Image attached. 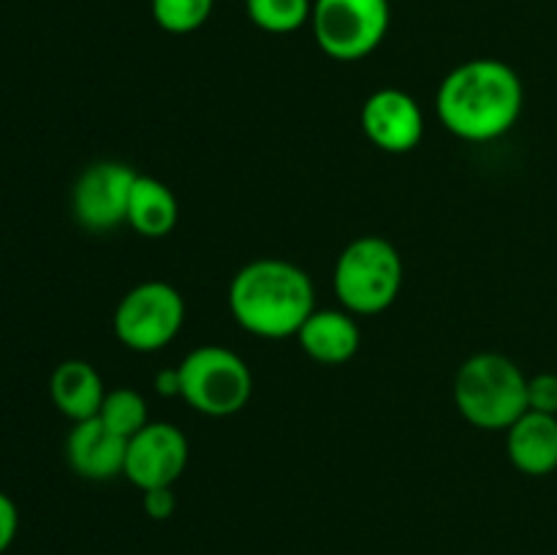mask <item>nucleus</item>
Masks as SVG:
<instances>
[{
	"mask_svg": "<svg viewBox=\"0 0 557 555\" xmlns=\"http://www.w3.org/2000/svg\"><path fill=\"white\" fill-rule=\"evenodd\" d=\"M156 392L161 397H180V368H166L156 375Z\"/></svg>",
	"mask_w": 557,
	"mask_h": 555,
	"instance_id": "nucleus-22",
	"label": "nucleus"
},
{
	"mask_svg": "<svg viewBox=\"0 0 557 555\" xmlns=\"http://www.w3.org/2000/svg\"><path fill=\"white\" fill-rule=\"evenodd\" d=\"M125 452H128V439L114 433L98 417L74 422V430L65 439L69 466L90 482H107L123 473Z\"/></svg>",
	"mask_w": 557,
	"mask_h": 555,
	"instance_id": "nucleus-11",
	"label": "nucleus"
},
{
	"mask_svg": "<svg viewBox=\"0 0 557 555\" xmlns=\"http://www.w3.org/2000/svg\"><path fill=\"white\" fill-rule=\"evenodd\" d=\"M528 408L557 417V373H539L528 379Z\"/></svg>",
	"mask_w": 557,
	"mask_h": 555,
	"instance_id": "nucleus-19",
	"label": "nucleus"
},
{
	"mask_svg": "<svg viewBox=\"0 0 557 555\" xmlns=\"http://www.w3.org/2000/svg\"><path fill=\"white\" fill-rule=\"evenodd\" d=\"M389 0H313L310 30L332 60H362L389 33Z\"/></svg>",
	"mask_w": 557,
	"mask_h": 555,
	"instance_id": "nucleus-6",
	"label": "nucleus"
},
{
	"mask_svg": "<svg viewBox=\"0 0 557 555\" xmlns=\"http://www.w3.org/2000/svg\"><path fill=\"white\" fill-rule=\"evenodd\" d=\"M180 397L205 417H234L253 395V375L237 351L199 346L177 365Z\"/></svg>",
	"mask_w": 557,
	"mask_h": 555,
	"instance_id": "nucleus-5",
	"label": "nucleus"
},
{
	"mask_svg": "<svg viewBox=\"0 0 557 555\" xmlns=\"http://www.w3.org/2000/svg\"><path fill=\"white\" fill-rule=\"evenodd\" d=\"M16 531H20V511H16V504L11 501V495H5L0 490V555L14 544Z\"/></svg>",
	"mask_w": 557,
	"mask_h": 555,
	"instance_id": "nucleus-21",
	"label": "nucleus"
},
{
	"mask_svg": "<svg viewBox=\"0 0 557 555\" xmlns=\"http://www.w3.org/2000/svg\"><path fill=\"white\" fill-rule=\"evenodd\" d=\"M228 308L243 330L259 337L297 335L315 310L313 281L286 259L248 261L228 286Z\"/></svg>",
	"mask_w": 557,
	"mask_h": 555,
	"instance_id": "nucleus-2",
	"label": "nucleus"
},
{
	"mask_svg": "<svg viewBox=\"0 0 557 555\" xmlns=\"http://www.w3.org/2000/svg\"><path fill=\"white\" fill-rule=\"evenodd\" d=\"M141 506H145V515L150 520H169L174 515V490L172 488H156V490H145L141 493Z\"/></svg>",
	"mask_w": 557,
	"mask_h": 555,
	"instance_id": "nucleus-20",
	"label": "nucleus"
},
{
	"mask_svg": "<svg viewBox=\"0 0 557 555\" xmlns=\"http://www.w3.org/2000/svg\"><path fill=\"white\" fill-rule=\"evenodd\" d=\"M212 9H215V0H150L156 25L174 36L199 30L210 20Z\"/></svg>",
	"mask_w": 557,
	"mask_h": 555,
	"instance_id": "nucleus-18",
	"label": "nucleus"
},
{
	"mask_svg": "<svg viewBox=\"0 0 557 555\" xmlns=\"http://www.w3.org/2000/svg\"><path fill=\"white\" fill-rule=\"evenodd\" d=\"M297 341L302 351L319 365H346L359 351L362 332L346 308L313 310L299 326Z\"/></svg>",
	"mask_w": 557,
	"mask_h": 555,
	"instance_id": "nucleus-12",
	"label": "nucleus"
},
{
	"mask_svg": "<svg viewBox=\"0 0 557 555\" xmlns=\"http://www.w3.org/2000/svg\"><path fill=\"white\" fill-rule=\"evenodd\" d=\"M335 294L348 313L373 316L389 308L403 286V259L389 239L364 234L335 261Z\"/></svg>",
	"mask_w": 557,
	"mask_h": 555,
	"instance_id": "nucleus-4",
	"label": "nucleus"
},
{
	"mask_svg": "<svg viewBox=\"0 0 557 555\" xmlns=\"http://www.w3.org/2000/svg\"><path fill=\"white\" fill-rule=\"evenodd\" d=\"M98 419L117 435H123V439H134L141 428L150 424L147 400L136 390H128V386H117V390L107 392Z\"/></svg>",
	"mask_w": 557,
	"mask_h": 555,
	"instance_id": "nucleus-17",
	"label": "nucleus"
},
{
	"mask_svg": "<svg viewBox=\"0 0 557 555\" xmlns=\"http://www.w3.org/2000/svg\"><path fill=\"white\" fill-rule=\"evenodd\" d=\"M506 452L517 471L547 477L557 468V417L528 408L506 430Z\"/></svg>",
	"mask_w": 557,
	"mask_h": 555,
	"instance_id": "nucleus-13",
	"label": "nucleus"
},
{
	"mask_svg": "<svg viewBox=\"0 0 557 555\" xmlns=\"http://www.w3.org/2000/svg\"><path fill=\"white\" fill-rule=\"evenodd\" d=\"M455 403L476 428L509 430L528 411V375L506 354H473L455 375Z\"/></svg>",
	"mask_w": 557,
	"mask_h": 555,
	"instance_id": "nucleus-3",
	"label": "nucleus"
},
{
	"mask_svg": "<svg viewBox=\"0 0 557 555\" xmlns=\"http://www.w3.org/2000/svg\"><path fill=\"white\" fill-rule=\"evenodd\" d=\"M139 172L128 163L98 161L76 177L71 190V210L79 226L109 232L128 221V199Z\"/></svg>",
	"mask_w": 557,
	"mask_h": 555,
	"instance_id": "nucleus-8",
	"label": "nucleus"
},
{
	"mask_svg": "<svg viewBox=\"0 0 557 555\" xmlns=\"http://www.w3.org/2000/svg\"><path fill=\"white\" fill-rule=\"evenodd\" d=\"M180 218V205L174 190L150 174H139L128 199V221L141 237H166L174 232Z\"/></svg>",
	"mask_w": 557,
	"mask_h": 555,
	"instance_id": "nucleus-15",
	"label": "nucleus"
},
{
	"mask_svg": "<svg viewBox=\"0 0 557 555\" xmlns=\"http://www.w3.org/2000/svg\"><path fill=\"white\" fill-rule=\"evenodd\" d=\"M248 20L264 33H294L310 25L313 0H245Z\"/></svg>",
	"mask_w": 557,
	"mask_h": 555,
	"instance_id": "nucleus-16",
	"label": "nucleus"
},
{
	"mask_svg": "<svg viewBox=\"0 0 557 555\" xmlns=\"http://www.w3.org/2000/svg\"><path fill=\"white\" fill-rule=\"evenodd\" d=\"M183 321V294L166 281H145L117 303L114 335L131 351H161L180 335Z\"/></svg>",
	"mask_w": 557,
	"mask_h": 555,
	"instance_id": "nucleus-7",
	"label": "nucleus"
},
{
	"mask_svg": "<svg viewBox=\"0 0 557 555\" xmlns=\"http://www.w3.org/2000/svg\"><path fill=\"white\" fill-rule=\"evenodd\" d=\"M525 87L509 63L476 58L455 65L438 87V120L466 141H493L517 125Z\"/></svg>",
	"mask_w": 557,
	"mask_h": 555,
	"instance_id": "nucleus-1",
	"label": "nucleus"
},
{
	"mask_svg": "<svg viewBox=\"0 0 557 555\" xmlns=\"http://www.w3.org/2000/svg\"><path fill=\"white\" fill-rule=\"evenodd\" d=\"M362 131L379 150L411 152L422 141L424 114L417 98L400 87H381L362 103Z\"/></svg>",
	"mask_w": 557,
	"mask_h": 555,
	"instance_id": "nucleus-10",
	"label": "nucleus"
},
{
	"mask_svg": "<svg viewBox=\"0 0 557 555\" xmlns=\"http://www.w3.org/2000/svg\"><path fill=\"white\" fill-rule=\"evenodd\" d=\"M49 395L63 417H69L71 422H85V419L98 417L103 397H107V386H103L101 373L90 362L65 359L49 379Z\"/></svg>",
	"mask_w": 557,
	"mask_h": 555,
	"instance_id": "nucleus-14",
	"label": "nucleus"
},
{
	"mask_svg": "<svg viewBox=\"0 0 557 555\" xmlns=\"http://www.w3.org/2000/svg\"><path fill=\"white\" fill-rule=\"evenodd\" d=\"M188 439L172 422H150L134 439H128L125 452V477L145 493L156 488H172L188 466Z\"/></svg>",
	"mask_w": 557,
	"mask_h": 555,
	"instance_id": "nucleus-9",
	"label": "nucleus"
}]
</instances>
